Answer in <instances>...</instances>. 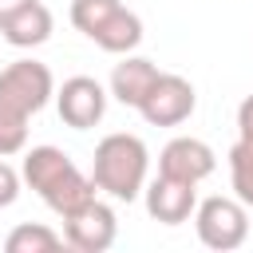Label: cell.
Listing matches in <instances>:
<instances>
[{
    "label": "cell",
    "mask_w": 253,
    "mask_h": 253,
    "mask_svg": "<svg viewBox=\"0 0 253 253\" xmlns=\"http://www.w3.org/2000/svg\"><path fill=\"white\" fill-rule=\"evenodd\" d=\"M24 182L40 194V202L51 210V213H59V217H67L71 210H79V206H87L91 198H95V178L91 174H83L59 146H32L28 154H24Z\"/></svg>",
    "instance_id": "1"
},
{
    "label": "cell",
    "mask_w": 253,
    "mask_h": 253,
    "mask_svg": "<svg viewBox=\"0 0 253 253\" xmlns=\"http://www.w3.org/2000/svg\"><path fill=\"white\" fill-rule=\"evenodd\" d=\"M146 170H150V150L138 134L115 130L99 138L91 158V178L103 194H111L115 202H134L146 190Z\"/></svg>",
    "instance_id": "2"
},
{
    "label": "cell",
    "mask_w": 253,
    "mask_h": 253,
    "mask_svg": "<svg viewBox=\"0 0 253 253\" xmlns=\"http://www.w3.org/2000/svg\"><path fill=\"white\" fill-rule=\"evenodd\" d=\"M194 229H198V241L213 253H229V249H241L245 237H249V206L241 198H206L198 202L194 210Z\"/></svg>",
    "instance_id": "3"
},
{
    "label": "cell",
    "mask_w": 253,
    "mask_h": 253,
    "mask_svg": "<svg viewBox=\"0 0 253 253\" xmlns=\"http://www.w3.org/2000/svg\"><path fill=\"white\" fill-rule=\"evenodd\" d=\"M55 99V79L40 59H16L0 71V107L32 119Z\"/></svg>",
    "instance_id": "4"
},
{
    "label": "cell",
    "mask_w": 253,
    "mask_h": 253,
    "mask_svg": "<svg viewBox=\"0 0 253 253\" xmlns=\"http://www.w3.org/2000/svg\"><path fill=\"white\" fill-rule=\"evenodd\" d=\"M198 107V91L186 75H174V71H162L154 79V87L146 91V99L138 103V115L150 123V126H178L194 115Z\"/></svg>",
    "instance_id": "5"
},
{
    "label": "cell",
    "mask_w": 253,
    "mask_h": 253,
    "mask_svg": "<svg viewBox=\"0 0 253 253\" xmlns=\"http://www.w3.org/2000/svg\"><path fill=\"white\" fill-rule=\"evenodd\" d=\"M115 237H119V217L99 198H91L87 206H79L63 217V241L79 253H107L115 245Z\"/></svg>",
    "instance_id": "6"
},
{
    "label": "cell",
    "mask_w": 253,
    "mask_h": 253,
    "mask_svg": "<svg viewBox=\"0 0 253 253\" xmlns=\"http://www.w3.org/2000/svg\"><path fill=\"white\" fill-rule=\"evenodd\" d=\"M55 111L71 130H91L107 115V87L91 75H71L55 91Z\"/></svg>",
    "instance_id": "7"
},
{
    "label": "cell",
    "mask_w": 253,
    "mask_h": 253,
    "mask_svg": "<svg viewBox=\"0 0 253 253\" xmlns=\"http://www.w3.org/2000/svg\"><path fill=\"white\" fill-rule=\"evenodd\" d=\"M213 170H217L213 146L202 142V138H194V134L170 138V142L162 146V154H158V174H166V178H182V182H194V186H198V182H206Z\"/></svg>",
    "instance_id": "8"
},
{
    "label": "cell",
    "mask_w": 253,
    "mask_h": 253,
    "mask_svg": "<svg viewBox=\"0 0 253 253\" xmlns=\"http://www.w3.org/2000/svg\"><path fill=\"white\" fill-rule=\"evenodd\" d=\"M142 198H146V213L154 221H162V225H182L198 210V186L182 182V178H166V174L146 182Z\"/></svg>",
    "instance_id": "9"
},
{
    "label": "cell",
    "mask_w": 253,
    "mask_h": 253,
    "mask_svg": "<svg viewBox=\"0 0 253 253\" xmlns=\"http://www.w3.org/2000/svg\"><path fill=\"white\" fill-rule=\"evenodd\" d=\"M158 75H162V71H158L154 59H146V55H123V59L115 63V71H111V95H115L123 107H134V111H138V103L146 99V91L154 87Z\"/></svg>",
    "instance_id": "10"
},
{
    "label": "cell",
    "mask_w": 253,
    "mask_h": 253,
    "mask_svg": "<svg viewBox=\"0 0 253 253\" xmlns=\"http://www.w3.org/2000/svg\"><path fill=\"white\" fill-rule=\"evenodd\" d=\"M51 32H55L51 8H47V4H40V0L24 4L16 16H8V20L0 24V40H4V43H12V47H40V43H47V40H51Z\"/></svg>",
    "instance_id": "11"
},
{
    "label": "cell",
    "mask_w": 253,
    "mask_h": 253,
    "mask_svg": "<svg viewBox=\"0 0 253 253\" xmlns=\"http://www.w3.org/2000/svg\"><path fill=\"white\" fill-rule=\"evenodd\" d=\"M91 43L103 47V51H111V55H130L142 43V20H138V12H130L126 4H119L107 16V24L91 36Z\"/></svg>",
    "instance_id": "12"
},
{
    "label": "cell",
    "mask_w": 253,
    "mask_h": 253,
    "mask_svg": "<svg viewBox=\"0 0 253 253\" xmlns=\"http://www.w3.org/2000/svg\"><path fill=\"white\" fill-rule=\"evenodd\" d=\"M59 245H63V237L51 225H40V221H24V225H16L4 237V249L8 253H51Z\"/></svg>",
    "instance_id": "13"
},
{
    "label": "cell",
    "mask_w": 253,
    "mask_h": 253,
    "mask_svg": "<svg viewBox=\"0 0 253 253\" xmlns=\"http://www.w3.org/2000/svg\"><path fill=\"white\" fill-rule=\"evenodd\" d=\"M229 186H233V198H241L253 210V142L245 138L229 146Z\"/></svg>",
    "instance_id": "14"
},
{
    "label": "cell",
    "mask_w": 253,
    "mask_h": 253,
    "mask_svg": "<svg viewBox=\"0 0 253 253\" xmlns=\"http://www.w3.org/2000/svg\"><path fill=\"white\" fill-rule=\"evenodd\" d=\"M123 0H71V24L91 40L103 24H107V16L119 8Z\"/></svg>",
    "instance_id": "15"
},
{
    "label": "cell",
    "mask_w": 253,
    "mask_h": 253,
    "mask_svg": "<svg viewBox=\"0 0 253 253\" xmlns=\"http://www.w3.org/2000/svg\"><path fill=\"white\" fill-rule=\"evenodd\" d=\"M28 146V119L0 107V158H12Z\"/></svg>",
    "instance_id": "16"
},
{
    "label": "cell",
    "mask_w": 253,
    "mask_h": 253,
    "mask_svg": "<svg viewBox=\"0 0 253 253\" xmlns=\"http://www.w3.org/2000/svg\"><path fill=\"white\" fill-rule=\"evenodd\" d=\"M20 182H24V174L0 158V210H8V206L20 198Z\"/></svg>",
    "instance_id": "17"
},
{
    "label": "cell",
    "mask_w": 253,
    "mask_h": 253,
    "mask_svg": "<svg viewBox=\"0 0 253 253\" xmlns=\"http://www.w3.org/2000/svg\"><path fill=\"white\" fill-rule=\"evenodd\" d=\"M237 138L253 142V95H245L237 107Z\"/></svg>",
    "instance_id": "18"
},
{
    "label": "cell",
    "mask_w": 253,
    "mask_h": 253,
    "mask_svg": "<svg viewBox=\"0 0 253 253\" xmlns=\"http://www.w3.org/2000/svg\"><path fill=\"white\" fill-rule=\"evenodd\" d=\"M24 4H32V0H0V24H4L8 16H16Z\"/></svg>",
    "instance_id": "19"
}]
</instances>
